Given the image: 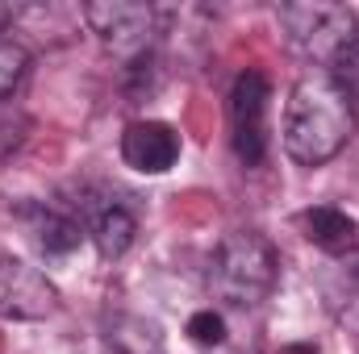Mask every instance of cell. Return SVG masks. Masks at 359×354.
Instances as JSON below:
<instances>
[{"label":"cell","instance_id":"5","mask_svg":"<svg viewBox=\"0 0 359 354\" xmlns=\"http://www.w3.org/2000/svg\"><path fill=\"white\" fill-rule=\"evenodd\" d=\"M84 21H88L92 34L109 50H117L126 59L142 55L151 46V38H155V8L151 4H134V0H96V4H84Z\"/></svg>","mask_w":359,"mask_h":354},{"label":"cell","instance_id":"8","mask_svg":"<svg viewBox=\"0 0 359 354\" xmlns=\"http://www.w3.org/2000/svg\"><path fill=\"white\" fill-rule=\"evenodd\" d=\"M301 229H305V238L318 246V250H326V255H351L359 242V225L355 217H347L343 208H334V204H318V208H305L301 213Z\"/></svg>","mask_w":359,"mask_h":354},{"label":"cell","instance_id":"10","mask_svg":"<svg viewBox=\"0 0 359 354\" xmlns=\"http://www.w3.org/2000/svg\"><path fill=\"white\" fill-rule=\"evenodd\" d=\"M29 234H34L42 255H72L84 242V229L76 217H67L59 208H42V204L29 213Z\"/></svg>","mask_w":359,"mask_h":354},{"label":"cell","instance_id":"14","mask_svg":"<svg viewBox=\"0 0 359 354\" xmlns=\"http://www.w3.org/2000/svg\"><path fill=\"white\" fill-rule=\"evenodd\" d=\"M184 334H188V342H196V346H222L226 342V317L222 313H213V309H196L192 317H188V325H184Z\"/></svg>","mask_w":359,"mask_h":354},{"label":"cell","instance_id":"7","mask_svg":"<svg viewBox=\"0 0 359 354\" xmlns=\"http://www.w3.org/2000/svg\"><path fill=\"white\" fill-rule=\"evenodd\" d=\"M121 163L138 176H163L180 163V134L168 121H130L121 134Z\"/></svg>","mask_w":359,"mask_h":354},{"label":"cell","instance_id":"13","mask_svg":"<svg viewBox=\"0 0 359 354\" xmlns=\"http://www.w3.org/2000/svg\"><path fill=\"white\" fill-rule=\"evenodd\" d=\"M25 67H29V50L17 38H0V100L17 92V84L25 80Z\"/></svg>","mask_w":359,"mask_h":354},{"label":"cell","instance_id":"15","mask_svg":"<svg viewBox=\"0 0 359 354\" xmlns=\"http://www.w3.org/2000/svg\"><path fill=\"white\" fill-rule=\"evenodd\" d=\"M334 67H339V71H334V80L351 92V96H359V38H355V46H351Z\"/></svg>","mask_w":359,"mask_h":354},{"label":"cell","instance_id":"4","mask_svg":"<svg viewBox=\"0 0 359 354\" xmlns=\"http://www.w3.org/2000/svg\"><path fill=\"white\" fill-rule=\"evenodd\" d=\"M268 108H271V84L264 71L247 67L234 92H230V142L243 167H259L268 155Z\"/></svg>","mask_w":359,"mask_h":354},{"label":"cell","instance_id":"9","mask_svg":"<svg viewBox=\"0 0 359 354\" xmlns=\"http://www.w3.org/2000/svg\"><path fill=\"white\" fill-rule=\"evenodd\" d=\"M92 242H96V250H100V259H121L130 246H134V238H138V221H134V213L126 208V204H117V200H109V204H100L96 213H92V225H88Z\"/></svg>","mask_w":359,"mask_h":354},{"label":"cell","instance_id":"16","mask_svg":"<svg viewBox=\"0 0 359 354\" xmlns=\"http://www.w3.org/2000/svg\"><path fill=\"white\" fill-rule=\"evenodd\" d=\"M4 17H8V13H4V8H0V25H4Z\"/></svg>","mask_w":359,"mask_h":354},{"label":"cell","instance_id":"6","mask_svg":"<svg viewBox=\"0 0 359 354\" xmlns=\"http://www.w3.org/2000/svg\"><path fill=\"white\" fill-rule=\"evenodd\" d=\"M55 304H59V296L38 267L21 263L13 255H0V317L42 321L55 313Z\"/></svg>","mask_w":359,"mask_h":354},{"label":"cell","instance_id":"3","mask_svg":"<svg viewBox=\"0 0 359 354\" xmlns=\"http://www.w3.org/2000/svg\"><path fill=\"white\" fill-rule=\"evenodd\" d=\"M276 17H280L288 46L313 63H339L359 38V21L347 4L301 0V4H280Z\"/></svg>","mask_w":359,"mask_h":354},{"label":"cell","instance_id":"12","mask_svg":"<svg viewBox=\"0 0 359 354\" xmlns=\"http://www.w3.org/2000/svg\"><path fill=\"white\" fill-rule=\"evenodd\" d=\"M326 300H330V313L343 325H355L359 330V267H343L326 283Z\"/></svg>","mask_w":359,"mask_h":354},{"label":"cell","instance_id":"11","mask_svg":"<svg viewBox=\"0 0 359 354\" xmlns=\"http://www.w3.org/2000/svg\"><path fill=\"white\" fill-rule=\"evenodd\" d=\"M109 346H113V354H163L155 325H147L138 317H113L109 321Z\"/></svg>","mask_w":359,"mask_h":354},{"label":"cell","instance_id":"1","mask_svg":"<svg viewBox=\"0 0 359 354\" xmlns=\"http://www.w3.org/2000/svg\"><path fill=\"white\" fill-rule=\"evenodd\" d=\"M355 134V96L334 80V71L301 76L284 104V150L301 167L330 163Z\"/></svg>","mask_w":359,"mask_h":354},{"label":"cell","instance_id":"2","mask_svg":"<svg viewBox=\"0 0 359 354\" xmlns=\"http://www.w3.org/2000/svg\"><path fill=\"white\" fill-rule=\"evenodd\" d=\"M280 279V255L264 234L234 229L217 242L209 259V292L230 309H255Z\"/></svg>","mask_w":359,"mask_h":354}]
</instances>
